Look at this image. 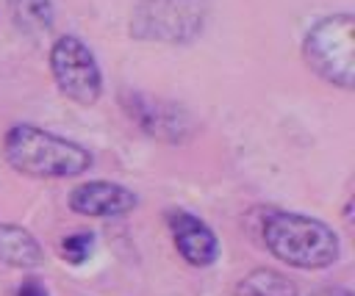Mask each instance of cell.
<instances>
[{"instance_id":"cell-1","label":"cell","mask_w":355,"mask_h":296,"mask_svg":"<svg viewBox=\"0 0 355 296\" xmlns=\"http://www.w3.org/2000/svg\"><path fill=\"white\" fill-rule=\"evenodd\" d=\"M3 158L14 172L25 177H39V180L80 177L83 172L92 169V152L83 144L28 122L11 124L6 130Z\"/></svg>"},{"instance_id":"cell-6","label":"cell","mask_w":355,"mask_h":296,"mask_svg":"<svg viewBox=\"0 0 355 296\" xmlns=\"http://www.w3.org/2000/svg\"><path fill=\"white\" fill-rule=\"evenodd\" d=\"M119 105L128 113L130 122H136L150 138L164 141V144H183L194 133L191 113L164 97H153L144 91L122 89L119 91Z\"/></svg>"},{"instance_id":"cell-13","label":"cell","mask_w":355,"mask_h":296,"mask_svg":"<svg viewBox=\"0 0 355 296\" xmlns=\"http://www.w3.org/2000/svg\"><path fill=\"white\" fill-rule=\"evenodd\" d=\"M14 296H50V293H47V288H44L42 279L28 277V279H22V282L17 285V293H14Z\"/></svg>"},{"instance_id":"cell-11","label":"cell","mask_w":355,"mask_h":296,"mask_svg":"<svg viewBox=\"0 0 355 296\" xmlns=\"http://www.w3.org/2000/svg\"><path fill=\"white\" fill-rule=\"evenodd\" d=\"M239 290H241V296H300L297 285L288 277L269 271V268H258L250 277H244Z\"/></svg>"},{"instance_id":"cell-2","label":"cell","mask_w":355,"mask_h":296,"mask_svg":"<svg viewBox=\"0 0 355 296\" xmlns=\"http://www.w3.org/2000/svg\"><path fill=\"white\" fill-rule=\"evenodd\" d=\"M261 238L272 257L294 268H327L341 255L338 235L322 219L294 210H269Z\"/></svg>"},{"instance_id":"cell-12","label":"cell","mask_w":355,"mask_h":296,"mask_svg":"<svg viewBox=\"0 0 355 296\" xmlns=\"http://www.w3.org/2000/svg\"><path fill=\"white\" fill-rule=\"evenodd\" d=\"M92 246H94V235L92 232H72V235H67L64 241H61V257L67 260V263H83V260H89V255H92Z\"/></svg>"},{"instance_id":"cell-14","label":"cell","mask_w":355,"mask_h":296,"mask_svg":"<svg viewBox=\"0 0 355 296\" xmlns=\"http://www.w3.org/2000/svg\"><path fill=\"white\" fill-rule=\"evenodd\" d=\"M311 296H352V290L349 288H319V290H313Z\"/></svg>"},{"instance_id":"cell-4","label":"cell","mask_w":355,"mask_h":296,"mask_svg":"<svg viewBox=\"0 0 355 296\" xmlns=\"http://www.w3.org/2000/svg\"><path fill=\"white\" fill-rule=\"evenodd\" d=\"M208 14V0H139L130 14V36L141 41L189 44L202 36Z\"/></svg>"},{"instance_id":"cell-10","label":"cell","mask_w":355,"mask_h":296,"mask_svg":"<svg viewBox=\"0 0 355 296\" xmlns=\"http://www.w3.org/2000/svg\"><path fill=\"white\" fill-rule=\"evenodd\" d=\"M8 14L14 25L28 36L47 33L53 30V22H55L53 0H8Z\"/></svg>"},{"instance_id":"cell-5","label":"cell","mask_w":355,"mask_h":296,"mask_svg":"<svg viewBox=\"0 0 355 296\" xmlns=\"http://www.w3.org/2000/svg\"><path fill=\"white\" fill-rule=\"evenodd\" d=\"M50 75L58 86V91L78 102V105H94L103 94V69L86 41H80L72 33H61L50 44Z\"/></svg>"},{"instance_id":"cell-3","label":"cell","mask_w":355,"mask_h":296,"mask_svg":"<svg viewBox=\"0 0 355 296\" xmlns=\"http://www.w3.org/2000/svg\"><path fill=\"white\" fill-rule=\"evenodd\" d=\"M302 58L308 69L324 83L352 91L355 86V17L336 11L316 19L302 39Z\"/></svg>"},{"instance_id":"cell-7","label":"cell","mask_w":355,"mask_h":296,"mask_svg":"<svg viewBox=\"0 0 355 296\" xmlns=\"http://www.w3.org/2000/svg\"><path fill=\"white\" fill-rule=\"evenodd\" d=\"M166 227H169V235H172V243H175L178 255L189 266L205 268V266L216 263L219 238L200 216H194L183 207H169L166 210Z\"/></svg>"},{"instance_id":"cell-8","label":"cell","mask_w":355,"mask_h":296,"mask_svg":"<svg viewBox=\"0 0 355 296\" xmlns=\"http://www.w3.org/2000/svg\"><path fill=\"white\" fill-rule=\"evenodd\" d=\"M136 205L139 196L128 185L111 180H89L69 191V207L89 219H119L136 210Z\"/></svg>"},{"instance_id":"cell-9","label":"cell","mask_w":355,"mask_h":296,"mask_svg":"<svg viewBox=\"0 0 355 296\" xmlns=\"http://www.w3.org/2000/svg\"><path fill=\"white\" fill-rule=\"evenodd\" d=\"M0 263L31 271L44 263V249L22 224L3 221L0 224Z\"/></svg>"}]
</instances>
